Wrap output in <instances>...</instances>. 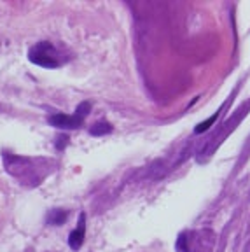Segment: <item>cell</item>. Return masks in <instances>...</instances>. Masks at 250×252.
<instances>
[{
    "instance_id": "8",
    "label": "cell",
    "mask_w": 250,
    "mask_h": 252,
    "mask_svg": "<svg viewBox=\"0 0 250 252\" xmlns=\"http://www.w3.org/2000/svg\"><path fill=\"white\" fill-rule=\"evenodd\" d=\"M67 144H68V137L67 135H60V137H58V140H56V149H60V151H61V149H63Z\"/></svg>"
},
{
    "instance_id": "3",
    "label": "cell",
    "mask_w": 250,
    "mask_h": 252,
    "mask_svg": "<svg viewBox=\"0 0 250 252\" xmlns=\"http://www.w3.org/2000/svg\"><path fill=\"white\" fill-rule=\"evenodd\" d=\"M84 235H86V214H81L79 223H77V228L68 235V245H70L72 251H79L81 245L84 242Z\"/></svg>"
},
{
    "instance_id": "2",
    "label": "cell",
    "mask_w": 250,
    "mask_h": 252,
    "mask_svg": "<svg viewBox=\"0 0 250 252\" xmlns=\"http://www.w3.org/2000/svg\"><path fill=\"white\" fill-rule=\"evenodd\" d=\"M48 123L55 128H61V130H76L83 124V119L76 116V114H63V112H56V114H51L48 116Z\"/></svg>"
},
{
    "instance_id": "6",
    "label": "cell",
    "mask_w": 250,
    "mask_h": 252,
    "mask_svg": "<svg viewBox=\"0 0 250 252\" xmlns=\"http://www.w3.org/2000/svg\"><path fill=\"white\" fill-rule=\"evenodd\" d=\"M91 112V104L89 102H83V104H79L77 105V109H76V116L79 117V119H86L87 117V114Z\"/></svg>"
},
{
    "instance_id": "5",
    "label": "cell",
    "mask_w": 250,
    "mask_h": 252,
    "mask_svg": "<svg viewBox=\"0 0 250 252\" xmlns=\"http://www.w3.org/2000/svg\"><path fill=\"white\" fill-rule=\"evenodd\" d=\"M112 132V124L105 123V121H100V123H95L89 128V135L93 137H104V135H109Z\"/></svg>"
},
{
    "instance_id": "4",
    "label": "cell",
    "mask_w": 250,
    "mask_h": 252,
    "mask_svg": "<svg viewBox=\"0 0 250 252\" xmlns=\"http://www.w3.org/2000/svg\"><path fill=\"white\" fill-rule=\"evenodd\" d=\"M67 217H68L67 210H63V208H53L48 214V224H51V226H61V224H65Z\"/></svg>"
},
{
    "instance_id": "7",
    "label": "cell",
    "mask_w": 250,
    "mask_h": 252,
    "mask_svg": "<svg viewBox=\"0 0 250 252\" xmlns=\"http://www.w3.org/2000/svg\"><path fill=\"white\" fill-rule=\"evenodd\" d=\"M217 116H219V112H215V114L210 117V119H207V121H203V123H199L198 126H196L194 132H196V133H203V132H207V130L210 128L212 124L215 123V119H217Z\"/></svg>"
},
{
    "instance_id": "1",
    "label": "cell",
    "mask_w": 250,
    "mask_h": 252,
    "mask_svg": "<svg viewBox=\"0 0 250 252\" xmlns=\"http://www.w3.org/2000/svg\"><path fill=\"white\" fill-rule=\"evenodd\" d=\"M28 60L33 65L42 68H56L60 67V60H58V53H56L55 46L48 40L37 42L35 46L28 49Z\"/></svg>"
}]
</instances>
